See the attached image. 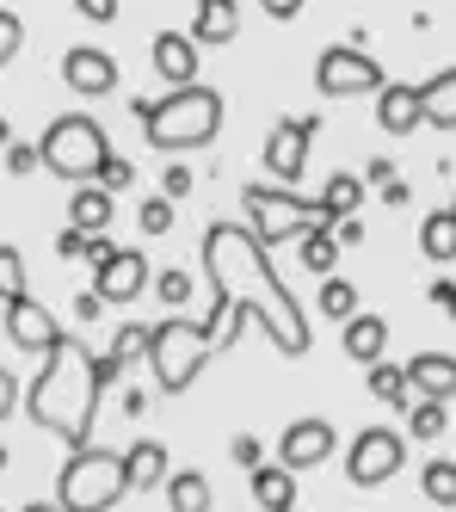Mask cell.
Listing matches in <instances>:
<instances>
[{
	"label": "cell",
	"mask_w": 456,
	"mask_h": 512,
	"mask_svg": "<svg viewBox=\"0 0 456 512\" xmlns=\"http://www.w3.org/2000/svg\"><path fill=\"white\" fill-rule=\"evenodd\" d=\"M198 253H204V278H210V290H216L228 309H247V315L265 327V340H272L284 358H309V346H315L309 315H302L296 290L278 278L272 253H265L241 223H210Z\"/></svg>",
	"instance_id": "obj_1"
},
{
	"label": "cell",
	"mask_w": 456,
	"mask_h": 512,
	"mask_svg": "<svg viewBox=\"0 0 456 512\" xmlns=\"http://www.w3.org/2000/svg\"><path fill=\"white\" fill-rule=\"evenodd\" d=\"M99 401H105V389H99V358L74 340V334H62L44 352V364H37V377H31V389H25L19 408L31 414L37 432H50V438H62L68 451H81V445H93Z\"/></svg>",
	"instance_id": "obj_2"
},
{
	"label": "cell",
	"mask_w": 456,
	"mask_h": 512,
	"mask_svg": "<svg viewBox=\"0 0 456 512\" xmlns=\"http://www.w3.org/2000/svg\"><path fill=\"white\" fill-rule=\"evenodd\" d=\"M130 112L142 124V136L155 142L161 155H185V149H210L222 130V93L216 87H173L167 99H130Z\"/></svg>",
	"instance_id": "obj_3"
},
{
	"label": "cell",
	"mask_w": 456,
	"mask_h": 512,
	"mask_svg": "<svg viewBox=\"0 0 456 512\" xmlns=\"http://www.w3.org/2000/svg\"><path fill=\"white\" fill-rule=\"evenodd\" d=\"M216 352H222V340L192 315H167L161 327H148V364H155V389L161 395H185L204 377V364Z\"/></svg>",
	"instance_id": "obj_4"
},
{
	"label": "cell",
	"mask_w": 456,
	"mask_h": 512,
	"mask_svg": "<svg viewBox=\"0 0 456 512\" xmlns=\"http://www.w3.org/2000/svg\"><path fill=\"white\" fill-rule=\"evenodd\" d=\"M37 149V161H44L56 179H74V186H93L99 179V167H105V155H111V136H105V124L99 118H87V112H68V118H50V130L31 142Z\"/></svg>",
	"instance_id": "obj_5"
},
{
	"label": "cell",
	"mask_w": 456,
	"mask_h": 512,
	"mask_svg": "<svg viewBox=\"0 0 456 512\" xmlns=\"http://www.w3.org/2000/svg\"><path fill=\"white\" fill-rule=\"evenodd\" d=\"M124 494H130V482H124V451H105V445L68 451V463L56 475V506L62 512H111Z\"/></svg>",
	"instance_id": "obj_6"
},
{
	"label": "cell",
	"mask_w": 456,
	"mask_h": 512,
	"mask_svg": "<svg viewBox=\"0 0 456 512\" xmlns=\"http://www.w3.org/2000/svg\"><path fill=\"white\" fill-rule=\"evenodd\" d=\"M321 223V210L309 198H296L284 186H247V235L272 253V247H296Z\"/></svg>",
	"instance_id": "obj_7"
},
{
	"label": "cell",
	"mask_w": 456,
	"mask_h": 512,
	"mask_svg": "<svg viewBox=\"0 0 456 512\" xmlns=\"http://www.w3.org/2000/svg\"><path fill=\"white\" fill-rule=\"evenodd\" d=\"M407 463V438L395 426H364L352 445H346V475H352V488H383L389 475H401Z\"/></svg>",
	"instance_id": "obj_8"
},
{
	"label": "cell",
	"mask_w": 456,
	"mask_h": 512,
	"mask_svg": "<svg viewBox=\"0 0 456 512\" xmlns=\"http://www.w3.org/2000/svg\"><path fill=\"white\" fill-rule=\"evenodd\" d=\"M315 87H321V99H358V93L383 87V68H376V56L358 50V44H333L315 62Z\"/></svg>",
	"instance_id": "obj_9"
},
{
	"label": "cell",
	"mask_w": 456,
	"mask_h": 512,
	"mask_svg": "<svg viewBox=\"0 0 456 512\" xmlns=\"http://www.w3.org/2000/svg\"><path fill=\"white\" fill-rule=\"evenodd\" d=\"M315 130H321V118H278V124H272V136H265V173H272L284 192H296L302 167H309Z\"/></svg>",
	"instance_id": "obj_10"
},
{
	"label": "cell",
	"mask_w": 456,
	"mask_h": 512,
	"mask_svg": "<svg viewBox=\"0 0 456 512\" xmlns=\"http://www.w3.org/2000/svg\"><path fill=\"white\" fill-rule=\"evenodd\" d=\"M333 451H339V432H333V420H290V426H284V438H278V469L302 475V469L327 463Z\"/></svg>",
	"instance_id": "obj_11"
},
{
	"label": "cell",
	"mask_w": 456,
	"mask_h": 512,
	"mask_svg": "<svg viewBox=\"0 0 456 512\" xmlns=\"http://www.w3.org/2000/svg\"><path fill=\"white\" fill-rule=\"evenodd\" d=\"M0 321H7V340H13L19 352H37V358H44V352L62 340L56 315L37 303V297H13V303H0Z\"/></svg>",
	"instance_id": "obj_12"
},
{
	"label": "cell",
	"mask_w": 456,
	"mask_h": 512,
	"mask_svg": "<svg viewBox=\"0 0 456 512\" xmlns=\"http://www.w3.org/2000/svg\"><path fill=\"white\" fill-rule=\"evenodd\" d=\"M62 81L81 93V99H105L111 87H118V56L99 50V44H74L62 56Z\"/></svg>",
	"instance_id": "obj_13"
},
{
	"label": "cell",
	"mask_w": 456,
	"mask_h": 512,
	"mask_svg": "<svg viewBox=\"0 0 456 512\" xmlns=\"http://www.w3.org/2000/svg\"><path fill=\"white\" fill-rule=\"evenodd\" d=\"M142 290H148V253H136V247H118L93 272V297L99 303H136Z\"/></svg>",
	"instance_id": "obj_14"
},
{
	"label": "cell",
	"mask_w": 456,
	"mask_h": 512,
	"mask_svg": "<svg viewBox=\"0 0 456 512\" xmlns=\"http://www.w3.org/2000/svg\"><path fill=\"white\" fill-rule=\"evenodd\" d=\"M148 62H155V75L167 87H198V44L185 38V31H161V38L148 44Z\"/></svg>",
	"instance_id": "obj_15"
},
{
	"label": "cell",
	"mask_w": 456,
	"mask_h": 512,
	"mask_svg": "<svg viewBox=\"0 0 456 512\" xmlns=\"http://www.w3.org/2000/svg\"><path fill=\"white\" fill-rule=\"evenodd\" d=\"M401 371H407V389H420V401H444V408L456 401V358L450 352H420Z\"/></svg>",
	"instance_id": "obj_16"
},
{
	"label": "cell",
	"mask_w": 456,
	"mask_h": 512,
	"mask_svg": "<svg viewBox=\"0 0 456 512\" xmlns=\"http://www.w3.org/2000/svg\"><path fill=\"white\" fill-rule=\"evenodd\" d=\"M376 124H383L389 136H413L426 118H420V87L407 81H383L376 87Z\"/></svg>",
	"instance_id": "obj_17"
},
{
	"label": "cell",
	"mask_w": 456,
	"mask_h": 512,
	"mask_svg": "<svg viewBox=\"0 0 456 512\" xmlns=\"http://www.w3.org/2000/svg\"><path fill=\"white\" fill-rule=\"evenodd\" d=\"M339 346H346V358L352 364H376L389 352V321L383 315H352V321H339Z\"/></svg>",
	"instance_id": "obj_18"
},
{
	"label": "cell",
	"mask_w": 456,
	"mask_h": 512,
	"mask_svg": "<svg viewBox=\"0 0 456 512\" xmlns=\"http://www.w3.org/2000/svg\"><path fill=\"white\" fill-rule=\"evenodd\" d=\"M167 475H173V457H167V445L161 438H136V445L124 451V482L130 488H167Z\"/></svg>",
	"instance_id": "obj_19"
},
{
	"label": "cell",
	"mask_w": 456,
	"mask_h": 512,
	"mask_svg": "<svg viewBox=\"0 0 456 512\" xmlns=\"http://www.w3.org/2000/svg\"><path fill=\"white\" fill-rule=\"evenodd\" d=\"M136 358H148V327L142 321H124L118 334H111V346H105V358H99V389H111Z\"/></svg>",
	"instance_id": "obj_20"
},
{
	"label": "cell",
	"mask_w": 456,
	"mask_h": 512,
	"mask_svg": "<svg viewBox=\"0 0 456 512\" xmlns=\"http://www.w3.org/2000/svg\"><path fill=\"white\" fill-rule=\"evenodd\" d=\"M247 494L259 512H296V475L278 463H259V469H247Z\"/></svg>",
	"instance_id": "obj_21"
},
{
	"label": "cell",
	"mask_w": 456,
	"mask_h": 512,
	"mask_svg": "<svg viewBox=\"0 0 456 512\" xmlns=\"http://www.w3.org/2000/svg\"><path fill=\"white\" fill-rule=\"evenodd\" d=\"M235 31H241V7H235V0H198L192 31H185V38L204 50V44H228Z\"/></svg>",
	"instance_id": "obj_22"
},
{
	"label": "cell",
	"mask_w": 456,
	"mask_h": 512,
	"mask_svg": "<svg viewBox=\"0 0 456 512\" xmlns=\"http://www.w3.org/2000/svg\"><path fill=\"white\" fill-rule=\"evenodd\" d=\"M420 118L432 130H456V68H438L432 81H420Z\"/></svg>",
	"instance_id": "obj_23"
},
{
	"label": "cell",
	"mask_w": 456,
	"mask_h": 512,
	"mask_svg": "<svg viewBox=\"0 0 456 512\" xmlns=\"http://www.w3.org/2000/svg\"><path fill=\"white\" fill-rule=\"evenodd\" d=\"M111 192H99V186H74V198H68V229H81V235H105L111 229Z\"/></svg>",
	"instance_id": "obj_24"
},
{
	"label": "cell",
	"mask_w": 456,
	"mask_h": 512,
	"mask_svg": "<svg viewBox=\"0 0 456 512\" xmlns=\"http://www.w3.org/2000/svg\"><path fill=\"white\" fill-rule=\"evenodd\" d=\"M358 204H364V179H352V173H333L315 198L321 223H346V216H358Z\"/></svg>",
	"instance_id": "obj_25"
},
{
	"label": "cell",
	"mask_w": 456,
	"mask_h": 512,
	"mask_svg": "<svg viewBox=\"0 0 456 512\" xmlns=\"http://www.w3.org/2000/svg\"><path fill=\"white\" fill-rule=\"evenodd\" d=\"M167 506L173 512H210V475L204 469H173L167 475Z\"/></svg>",
	"instance_id": "obj_26"
},
{
	"label": "cell",
	"mask_w": 456,
	"mask_h": 512,
	"mask_svg": "<svg viewBox=\"0 0 456 512\" xmlns=\"http://www.w3.org/2000/svg\"><path fill=\"white\" fill-rule=\"evenodd\" d=\"M296 260H302V272L333 278V266H339V241H333V229H327V223H315L309 235L296 241Z\"/></svg>",
	"instance_id": "obj_27"
},
{
	"label": "cell",
	"mask_w": 456,
	"mask_h": 512,
	"mask_svg": "<svg viewBox=\"0 0 456 512\" xmlns=\"http://www.w3.org/2000/svg\"><path fill=\"white\" fill-rule=\"evenodd\" d=\"M420 253L432 266H450L456 260V216L450 210H432L426 223H420Z\"/></svg>",
	"instance_id": "obj_28"
},
{
	"label": "cell",
	"mask_w": 456,
	"mask_h": 512,
	"mask_svg": "<svg viewBox=\"0 0 456 512\" xmlns=\"http://www.w3.org/2000/svg\"><path fill=\"white\" fill-rule=\"evenodd\" d=\"M364 371H370V395H376V401H389V408H413V389H407V371H401V364L376 358V364H364Z\"/></svg>",
	"instance_id": "obj_29"
},
{
	"label": "cell",
	"mask_w": 456,
	"mask_h": 512,
	"mask_svg": "<svg viewBox=\"0 0 456 512\" xmlns=\"http://www.w3.org/2000/svg\"><path fill=\"white\" fill-rule=\"evenodd\" d=\"M321 315L327 321H352L358 315V284L352 278H321Z\"/></svg>",
	"instance_id": "obj_30"
},
{
	"label": "cell",
	"mask_w": 456,
	"mask_h": 512,
	"mask_svg": "<svg viewBox=\"0 0 456 512\" xmlns=\"http://www.w3.org/2000/svg\"><path fill=\"white\" fill-rule=\"evenodd\" d=\"M420 488H426L432 506H456V463H450V457H432V463L420 469Z\"/></svg>",
	"instance_id": "obj_31"
},
{
	"label": "cell",
	"mask_w": 456,
	"mask_h": 512,
	"mask_svg": "<svg viewBox=\"0 0 456 512\" xmlns=\"http://www.w3.org/2000/svg\"><path fill=\"white\" fill-rule=\"evenodd\" d=\"M407 432L432 445V438H444V432H450V408H444V401H413V420H407Z\"/></svg>",
	"instance_id": "obj_32"
},
{
	"label": "cell",
	"mask_w": 456,
	"mask_h": 512,
	"mask_svg": "<svg viewBox=\"0 0 456 512\" xmlns=\"http://www.w3.org/2000/svg\"><path fill=\"white\" fill-rule=\"evenodd\" d=\"M13 297H31V290H25V253L0 247V303H13Z\"/></svg>",
	"instance_id": "obj_33"
},
{
	"label": "cell",
	"mask_w": 456,
	"mask_h": 512,
	"mask_svg": "<svg viewBox=\"0 0 456 512\" xmlns=\"http://www.w3.org/2000/svg\"><path fill=\"white\" fill-rule=\"evenodd\" d=\"M93 186H99V192H111V198H118L124 186H136V167H130L124 155H105V167H99V179H93Z\"/></svg>",
	"instance_id": "obj_34"
},
{
	"label": "cell",
	"mask_w": 456,
	"mask_h": 512,
	"mask_svg": "<svg viewBox=\"0 0 456 512\" xmlns=\"http://www.w3.org/2000/svg\"><path fill=\"white\" fill-rule=\"evenodd\" d=\"M155 297L167 309H185V303H192V278H185V272H155Z\"/></svg>",
	"instance_id": "obj_35"
},
{
	"label": "cell",
	"mask_w": 456,
	"mask_h": 512,
	"mask_svg": "<svg viewBox=\"0 0 456 512\" xmlns=\"http://www.w3.org/2000/svg\"><path fill=\"white\" fill-rule=\"evenodd\" d=\"M192 186H198V173L185 167V161H173V167L161 173V198H167V204H179V198H192Z\"/></svg>",
	"instance_id": "obj_36"
},
{
	"label": "cell",
	"mask_w": 456,
	"mask_h": 512,
	"mask_svg": "<svg viewBox=\"0 0 456 512\" xmlns=\"http://www.w3.org/2000/svg\"><path fill=\"white\" fill-rule=\"evenodd\" d=\"M136 223H142L148 235H167V229H173V204H167V198H142Z\"/></svg>",
	"instance_id": "obj_37"
},
{
	"label": "cell",
	"mask_w": 456,
	"mask_h": 512,
	"mask_svg": "<svg viewBox=\"0 0 456 512\" xmlns=\"http://www.w3.org/2000/svg\"><path fill=\"white\" fill-rule=\"evenodd\" d=\"M19 44H25V25H19V13H7V7H0V68H7V62L19 56Z\"/></svg>",
	"instance_id": "obj_38"
},
{
	"label": "cell",
	"mask_w": 456,
	"mask_h": 512,
	"mask_svg": "<svg viewBox=\"0 0 456 512\" xmlns=\"http://www.w3.org/2000/svg\"><path fill=\"white\" fill-rule=\"evenodd\" d=\"M0 155H7V173H13V179H25V173L37 167V149H31V142H7Z\"/></svg>",
	"instance_id": "obj_39"
},
{
	"label": "cell",
	"mask_w": 456,
	"mask_h": 512,
	"mask_svg": "<svg viewBox=\"0 0 456 512\" xmlns=\"http://www.w3.org/2000/svg\"><path fill=\"white\" fill-rule=\"evenodd\" d=\"M228 451H235V463H241V469H259V463H265V445H259L253 432H241V438H235Z\"/></svg>",
	"instance_id": "obj_40"
},
{
	"label": "cell",
	"mask_w": 456,
	"mask_h": 512,
	"mask_svg": "<svg viewBox=\"0 0 456 512\" xmlns=\"http://www.w3.org/2000/svg\"><path fill=\"white\" fill-rule=\"evenodd\" d=\"M19 401H25V389H19V377L7 371V364H0V420H7V414L19 408Z\"/></svg>",
	"instance_id": "obj_41"
},
{
	"label": "cell",
	"mask_w": 456,
	"mask_h": 512,
	"mask_svg": "<svg viewBox=\"0 0 456 512\" xmlns=\"http://www.w3.org/2000/svg\"><path fill=\"white\" fill-rule=\"evenodd\" d=\"M111 253H118V247H111V235H87V241H81V260H87L93 272H99V266L111 260Z\"/></svg>",
	"instance_id": "obj_42"
},
{
	"label": "cell",
	"mask_w": 456,
	"mask_h": 512,
	"mask_svg": "<svg viewBox=\"0 0 456 512\" xmlns=\"http://www.w3.org/2000/svg\"><path fill=\"white\" fill-rule=\"evenodd\" d=\"M74 7H81L93 25H111V19H118V0H74Z\"/></svg>",
	"instance_id": "obj_43"
},
{
	"label": "cell",
	"mask_w": 456,
	"mask_h": 512,
	"mask_svg": "<svg viewBox=\"0 0 456 512\" xmlns=\"http://www.w3.org/2000/svg\"><path fill=\"white\" fill-rule=\"evenodd\" d=\"M327 229H333L339 247H358V241H364V223H358V216H346V223H327Z\"/></svg>",
	"instance_id": "obj_44"
},
{
	"label": "cell",
	"mask_w": 456,
	"mask_h": 512,
	"mask_svg": "<svg viewBox=\"0 0 456 512\" xmlns=\"http://www.w3.org/2000/svg\"><path fill=\"white\" fill-rule=\"evenodd\" d=\"M81 241H87L81 229H62V235H56V253H62V260H81Z\"/></svg>",
	"instance_id": "obj_45"
},
{
	"label": "cell",
	"mask_w": 456,
	"mask_h": 512,
	"mask_svg": "<svg viewBox=\"0 0 456 512\" xmlns=\"http://www.w3.org/2000/svg\"><path fill=\"white\" fill-rule=\"evenodd\" d=\"M259 7H265V13H272V19H296L302 7H309V0H259Z\"/></svg>",
	"instance_id": "obj_46"
},
{
	"label": "cell",
	"mask_w": 456,
	"mask_h": 512,
	"mask_svg": "<svg viewBox=\"0 0 456 512\" xmlns=\"http://www.w3.org/2000/svg\"><path fill=\"white\" fill-rule=\"evenodd\" d=\"M99 309H105V303L93 297V290H81V297H74V315H81V321H99Z\"/></svg>",
	"instance_id": "obj_47"
},
{
	"label": "cell",
	"mask_w": 456,
	"mask_h": 512,
	"mask_svg": "<svg viewBox=\"0 0 456 512\" xmlns=\"http://www.w3.org/2000/svg\"><path fill=\"white\" fill-rule=\"evenodd\" d=\"M432 303H438V309H450V315H456V284H450V278H438V284H432Z\"/></svg>",
	"instance_id": "obj_48"
},
{
	"label": "cell",
	"mask_w": 456,
	"mask_h": 512,
	"mask_svg": "<svg viewBox=\"0 0 456 512\" xmlns=\"http://www.w3.org/2000/svg\"><path fill=\"white\" fill-rule=\"evenodd\" d=\"M19 512H62L56 500H31V506H19Z\"/></svg>",
	"instance_id": "obj_49"
},
{
	"label": "cell",
	"mask_w": 456,
	"mask_h": 512,
	"mask_svg": "<svg viewBox=\"0 0 456 512\" xmlns=\"http://www.w3.org/2000/svg\"><path fill=\"white\" fill-rule=\"evenodd\" d=\"M7 142H13V124H7V112H0V149H7Z\"/></svg>",
	"instance_id": "obj_50"
},
{
	"label": "cell",
	"mask_w": 456,
	"mask_h": 512,
	"mask_svg": "<svg viewBox=\"0 0 456 512\" xmlns=\"http://www.w3.org/2000/svg\"><path fill=\"white\" fill-rule=\"evenodd\" d=\"M7 463H13V457H7V445H0V469H7Z\"/></svg>",
	"instance_id": "obj_51"
},
{
	"label": "cell",
	"mask_w": 456,
	"mask_h": 512,
	"mask_svg": "<svg viewBox=\"0 0 456 512\" xmlns=\"http://www.w3.org/2000/svg\"><path fill=\"white\" fill-rule=\"evenodd\" d=\"M450 216H456V204H450Z\"/></svg>",
	"instance_id": "obj_52"
}]
</instances>
